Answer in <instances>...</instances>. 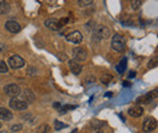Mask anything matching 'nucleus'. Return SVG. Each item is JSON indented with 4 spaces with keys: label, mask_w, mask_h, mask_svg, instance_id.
<instances>
[{
    "label": "nucleus",
    "mask_w": 158,
    "mask_h": 133,
    "mask_svg": "<svg viewBox=\"0 0 158 133\" xmlns=\"http://www.w3.org/2000/svg\"><path fill=\"white\" fill-rule=\"evenodd\" d=\"M7 64H9L12 69H21L26 63H24V59L22 57L17 56V55H14V56H11V57L9 58Z\"/></svg>",
    "instance_id": "obj_4"
},
{
    "label": "nucleus",
    "mask_w": 158,
    "mask_h": 133,
    "mask_svg": "<svg viewBox=\"0 0 158 133\" xmlns=\"http://www.w3.org/2000/svg\"><path fill=\"white\" fill-rule=\"evenodd\" d=\"M68 67H69V70L74 74V75H79L81 73V65L79 64V62L74 61V59H71L68 62Z\"/></svg>",
    "instance_id": "obj_10"
},
{
    "label": "nucleus",
    "mask_w": 158,
    "mask_h": 133,
    "mask_svg": "<svg viewBox=\"0 0 158 133\" xmlns=\"http://www.w3.org/2000/svg\"><path fill=\"white\" fill-rule=\"evenodd\" d=\"M111 46L114 51L117 52H123L125 50V39L120 34H114L112 41H111Z\"/></svg>",
    "instance_id": "obj_1"
},
{
    "label": "nucleus",
    "mask_w": 158,
    "mask_h": 133,
    "mask_svg": "<svg viewBox=\"0 0 158 133\" xmlns=\"http://www.w3.org/2000/svg\"><path fill=\"white\" fill-rule=\"evenodd\" d=\"M49 132H50V126L46 125V123L40 125L39 127L37 128V133H49Z\"/></svg>",
    "instance_id": "obj_15"
},
{
    "label": "nucleus",
    "mask_w": 158,
    "mask_h": 133,
    "mask_svg": "<svg viewBox=\"0 0 158 133\" xmlns=\"http://www.w3.org/2000/svg\"><path fill=\"white\" fill-rule=\"evenodd\" d=\"M73 133H77V131H73Z\"/></svg>",
    "instance_id": "obj_29"
},
{
    "label": "nucleus",
    "mask_w": 158,
    "mask_h": 133,
    "mask_svg": "<svg viewBox=\"0 0 158 133\" xmlns=\"http://www.w3.org/2000/svg\"><path fill=\"white\" fill-rule=\"evenodd\" d=\"M119 64H120V65H119L117 69H118V72L122 73V72H124V69H125V59H124V61H122Z\"/></svg>",
    "instance_id": "obj_23"
},
{
    "label": "nucleus",
    "mask_w": 158,
    "mask_h": 133,
    "mask_svg": "<svg viewBox=\"0 0 158 133\" xmlns=\"http://www.w3.org/2000/svg\"><path fill=\"white\" fill-rule=\"evenodd\" d=\"M0 133H7L6 131H0Z\"/></svg>",
    "instance_id": "obj_27"
},
{
    "label": "nucleus",
    "mask_w": 158,
    "mask_h": 133,
    "mask_svg": "<svg viewBox=\"0 0 158 133\" xmlns=\"http://www.w3.org/2000/svg\"><path fill=\"white\" fill-rule=\"evenodd\" d=\"M22 128H23V126H22L21 123H19V125H14V126L11 127V131L16 133V132H19V131H21Z\"/></svg>",
    "instance_id": "obj_22"
},
{
    "label": "nucleus",
    "mask_w": 158,
    "mask_h": 133,
    "mask_svg": "<svg viewBox=\"0 0 158 133\" xmlns=\"http://www.w3.org/2000/svg\"><path fill=\"white\" fill-rule=\"evenodd\" d=\"M12 119V113L6 108H0V120L2 121H10Z\"/></svg>",
    "instance_id": "obj_13"
},
{
    "label": "nucleus",
    "mask_w": 158,
    "mask_h": 133,
    "mask_svg": "<svg viewBox=\"0 0 158 133\" xmlns=\"http://www.w3.org/2000/svg\"><path fill=\"white\" fill-rule=\"evenodd\" d=\"M7 70H9L7 64H6L5 62L0 61V74H6V73H7Z\"/></svg>",
    "instance_id": "obj_16"
},
{
    "label": "nucleus",
    "mask_w": 158,
    "mask_h": 133,
    "mask_svg": "<svg viewBox=\"0 0 158 133\" xmlns=\"http://www.w3.org/2000/svg\"><path fill=\"white\" fill-rule=\"evenodd\" d=\"M157 128V120L155 117H146L143 123H142V130L143 132L150 133L152 131H155Z\"/></svg>",
    "instance_id": "obj_2"
},
{
    "label": "nucleus",
    "mask_w": 158,
    "mask_h": 133,
    "mask_svg": "<svg viewBox=\"0 0 158 133\" xmlns=\"http://www.w3.org/2000/svg\"><path fill=\"white\" fill-rule=\"evenodd\" d=\"M54 108H56V109H60V108H61V105H60L59 103H56V104H54Z\"/></svg>",
    "instance_id": "obj_25"
},
{
    "label": "nucleus",
    "mask_w": 158,
    "mask_h": 133,
    "mask_svg": "<svg viewBox=\"0 0 158 133\" xmlns=\"http://www.w3.org/2000/svg\"><path fill=\"white\" fill-rule=\"evenodd\" d=\"M110 35H111L110 29H108L107 27H103V25L98 27V28L95 29V32H94V38L96 39V40L107 39V38H110Z\"/></svg>",
    "instance_id": "obj_5"
},
{
    "label": "nucleus",
    "mask_w": 158,
    "mask_h": 133,
    "mask_svg": "<svg viewBox=\"0 0 158 133\" xmlns=\"http://www.w3.org/2000/svg\"><path fill=\"white\" fill-rule=\"evenodd\" d=\"M1 126H2V123H1V122H0V128H1Z\"/></svg>",
    "instance_id": "obj_28"
},
{
    "label": "nucleus",
    "mask_w": 158,
    "mask_h": 133,
    "mask_svg": "<svg viewBox=\"0 0 158 133\" xmlns=\"http://www.w3.org/2000/svg\"><path fill=\"white\" fill-rule=\"evenodd\" d=\"M141 4H142V0H133V1H131V7H133V10H138L139 7L141 6Z\"/></svg>",
    "instance_id": "obj_18"
},
{
    "label": "nucleus",
    "mask_w": 158,
    "mask_h": 133,
    "mask_svg": "<svg viewBox=\"0 0 158 133\" xmlns=\"http://www.w3.org/2000/svg\"><path fill=\"white\" fill-rule=\"evenodd\" d=\"M10 107L14 109V110H26L28 108V104L19 98H11L10 100Z\"/></svg>",
    "instance_id": "obj_6"
},
{
    "label": "nucleus",
    "mask_w": 158,
    "mask_h": 133,
    "mask_svg": "<svg viewBox=\"0 0 158 133\" xmlns=\"http://www.w3.org/2000/svg\"><path fill=\"white\" fill-rule=\"evenodd\" d=\"M129 19H130V16H129V15H125L124 18H122V22L127 24V23H129Z\"/></svg>",
    "instance_id": "obj_24"
},
{
    "label": "nucleus",
    "mask_w": 158,
    "mask_h": 133,
    "mask_svg": "<svg viewBox=\"0 0 158 133\" xmlns=\"http://www.w3.org/2000/svg\"><path fill=\"white\" fill-rule=\"evenodd\" d=\"M5 2V0H0V4H4Z\"/></svg>",
    "instance_id": "obj_26"
},
{
    "label": "nucleus",
    "mask_w": 158,
    "mask_h": 133,
    "mask_svg": "<svg viewBox=\"0 0 158 133\" xmlns=\"http://www.w3.org/2000/svg\"><path fill=\"white\" fill-rule=\"evenodd\" d=\"M86 51L83 47H74L73 49V56H74V61L77 62H83L86 59Z\"/></svg>",
    "instance_id": "obj_7"
},
{
    "label": "nucleus",
    "mask_w": 158,
    "mask_h": 133,
    "mask_svg": "<svg viewBox=\"0 0 158 133\" xmlns=\"http://www.w3.org/2000/svg\"><path fill=\"white\" fill-rule=\"evenodd\" d=\"M91 126L95 127L96 130H101L102 126H103V122H102V121H93V122H91Z\"/></svg>",
    "instance_id": "obj_20"
},
{
    "label": "nucleus",
    "mask_w": 158,
    "mask_h": 133,
    "mask_svg": "<svg viewBox=\"0 0 158 133\" xmlns=\"http://www.w3.org/2000/svg\"><path fill=\"white\" fill-rule=\"evenodd\" d=\"M67 126L64 125V123H62L61 121H55V130L56 131H60V130H62V128H66Z\"/></svg>",
    "instance_id": "obj_21"
},
{
    "label": "nucleus",
    "mask_w": 158,
    "mask_h": 133,
    "mask_svg": "<svg viewBox=\"0 0 158 133\" xmlns=\"http://www.w3.org/2000/svg\"><path fill=\"white\" fill-rule=\"evenodd\" d=\"M5 28H6L10 33H19L21 30L20 23H17L16 21H9V22H6Z\"/></svg>",
    "instance_id": "obj_11"
},
{
    "label": "nucleus",
    "mask_w": 158,
    "mask_h": 133,
    "mask_svg": "<svg viewBox=\"0 0 158 133\" xmlns=\"http://www.w3.org/2000/svg\"><path fill=\"white\" fill-rule=\"evenodd\" d=\"M4 92L7 96L12 97V98H17L21 95V88L19 85L16 84H9L4 87Z\"/></svg>",
    "instance_id": "obj_3"
},
{
    "label": "nucleus",
    "mask_w": 158,
    "mask_h": 133,
    "mask_svg": "<svg viewBox=\"0 0 158 133\" xmlns=\"http://www.w3.org/2000/svg\"><path fill=\"white\" fill-rule=\"evenodd\" d=\"M94 2V0H78L79 6H89Z\"/></svg>",
    "instance_id": "obj_19"
},
{
    "label": "nucleus",
    "mask_w": 158,
    "mask_h": 133,
    "mask_svg": "<svg viewBox=\"0 0 158 133\" xmlns=\"http://www.w3.org/2000/svg\"><path fill=\"white\" fill-rule=\"evenodd\" d=\"M66 40L72 42V44H79L83 40V35H81L80 32L74 30V32H71L68 35H66Z\"/></svg>",
    "instance_id": "obj_8"
},
{
    "label": "nucleus",
    "mask_w": 158,
    "mask_h": 133,
    "mask_svg": "<svg viewBox=\"0 0 158 133\" xmlns=\"http://www.w3.org/2000/svg\"><path fill=\"white\" fill-rule=\"evenodd\" d=\"M128 113H129L130 116H133V117H140L141 115L143 114V109L140 105H134V107H131L128 110Z\"/></svg>",
    "instance_id": "obj_12"
},
{
    "label": "nucleus",
    "mask_w": 158,
    "mask_h": 133,
    "mask_svg": "<svg viewBox=\"0 0 158 133\" xmlns=\"http://www.w3.org/2000/svg\"><path fill=\"white\" fill-rule=\"evenodd\" d=\"M9 10H10V6L6 2L0 4V14H6V12H9Z\"/></svg>",
    "instance_id": "obj_17"
},
{
    "label": "nucleus",
    "mask_w": 158,
    "mask_h": 133,
    "mask_svg": "<svg viewBox=\"0 0 158 133\" xmlns=\"http://www.w3.org/2000/svg\"><path fill=\"white\" fill-rule=\"evenodd\" d=\"M45 27L50 30H59L60 28L62 27L61 22L59 19H55V18H49L45 21Z\"/></svg>",
    "instance_id": "obj_9"
},
{
    "label": "nucleus",
    "mask_w": 158,
    "mask_h": 133,
    "mask_svg": "<svg viewBox=\"0 0 158 133\" xmlns=\"http://www.w3.org/2000/svg\"><path fill=\"white\" fill-rule=\"evenodd\" d=\"M23 98H24V102L28 104V103H32V102H34V99H35V97L34 95L32 93V91L31 90H24L23 91Z\"/></svg>",
    "instance_id": "obj_14"
}]
</instances>
